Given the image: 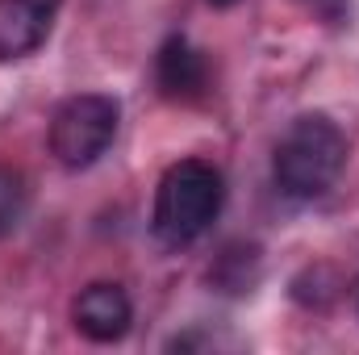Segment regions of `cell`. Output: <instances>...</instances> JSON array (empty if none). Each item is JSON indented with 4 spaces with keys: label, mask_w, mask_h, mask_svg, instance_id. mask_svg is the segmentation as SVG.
Here are the masks:
<instances>
[{
    "label": "cell",
    "mask_w": 359,
    "mask_h": 355,
    "mask_svg": "<svg viewBox=\"0 0 359 355\" xmlns=\"http://www.w3.org/2000/svg\"><path fill=\"white\" fill-rule=\"evenodd\" d=\"M347 168V134L326 113H301L271 151V180L292 201L326 196Z\"/></svg>",
    "instance_id": "1"
},
{
    "label": "cell",
    "mask_w": 359,
    "mask_h": 355,
    "mask_svg": "<svg viewBox=\"0 0 359 355\" xmlns=\"http://www.w3.org/2000/svg\"><path fill=\"white\" fill-rule=\"evenodd\" d=\"M222 205H226V176L205 159H180L155 188L151 230L163 247H192L222 217Z\"/></svg>",
    "instance_id": "2"
},
{
    "label": "cell",
    "mask_w": 359,
    "mask_h": 355,
    "mask_svg": "<svg viewBox=\"0 0 359 355\" xmlns=\"http://www.w3.org/2000/svg\"><path fill=\"white\" fill-rule=\"evenodd\" d=\"M117 126H121V105L117 96L109 92H80V96H67L55 117H50V155L72 168V172H84L92 168L117 138Z\"/></svg>",
    "instance_id": "3"
},
{
    "label": "cell",
    "mask_w": 359,
    "mask_h": 355,
    "mask_svg": "<svg viewBox=\"0 0 359 355\" xmlns=\"http://www.w3.org/2000/svg\"><path fill=\"white\" fill-rule=\"evenodd\" d=\"M72 322L88 343H121L134 326V301L121 284L96 280L72 301Z\"/></svg>",
    "instance_id": "4"
},
{
    "label": "cell",
    "mask_w": 359,
    "mask_h": 355,
    "mask_svg": "<svg viewBox=\"0 0 359 355\" xmlns=\"http://www.w3.org/2000/svg\"><path fill=\"white\" fill-rule=\"evenodd\" d=\"M63 0H0V63L34 55L59 17Z\"/></svg>",
    "instance_id": "5"
},
{
    "label": "cell",
    "mask_w": 359,
    "mask_h": 355,
    "mask_svg": "<svg viewBox=\"0 0 359 355\" xmlns=\"http://www.w3.org/2000/svg\"><path fill=\"white\" fill-rule=\"evenodd\" d=\"M155 80H159V92L163 96L192 100V96H201L205 84H209V63H205V55L184 34H172L159 46V55H155Z\"/></svg>",
    "instance_id": "6"
},
{
    "label": "cell",
    "mask_w": 359,
    "mask_h": 355,
    "mask_svg": "<svg viewBox=\"0 0 359 355\" xmlns=\"http://www.w3.org/2000/svg\"><path fill=\"white\" fill-rule=\"evenodd\" d=\"M259 276H264V255H259L255 243H230V247L213 260V267H209V284H213L217 293H226V297L251 293V288L259 284Z\"/></svg>",
    "instance_id": "7"
},
{
    "label": "cell",
    "mask_w": 359,
    "mask_h": 355,
    "mask_svg": "<svg viewBox=\"0 0 359 355\" xmlns=\"http://www.w3.org/2000/svg\"><path fill=\"white\" fill-rule=\"evenodd\" d=\"M25 209H29V184H25V176L17 168L0 163V239L21 226Z\"/></svg>",
    "instance_id": "8"
},
{
    "label": "cell",
    "mask_w": 359,
    "mask_h": 355,
    "mask_svg": "<svg viewBox=\"0 0 359 355\" xmlns=\"http://www.w3.org/2000/svg\"><path fill=\"white\" fill-rule=\"evenodd\" d=\"M292 297H297L305 309H326V305L339 297V276H334L326 264L305 267V272L292 280Z\"/></svg>",
    "instance_id": "9"
},
{
    "label": "cell",
    "mask_w": 359,
    "mask_h": 355,
    "mask_svg": "<svg viewBox=\"0 0 359 355\" xmlns=\"http://www.w3.org/2000/svg\"><path fill=\"white\" fill-rule=\"evenodd\" d=\"M213 8H234V4H243V0H209Z\"/></svg>",
    "instance_id": "10"
}]
</instances>
